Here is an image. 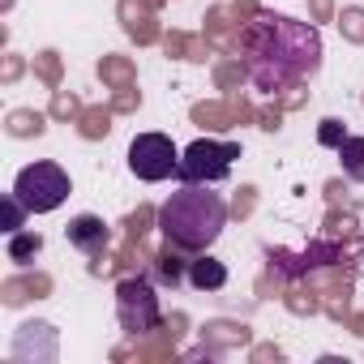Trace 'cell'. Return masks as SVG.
<instances>
[{"label":"cell","instance_id":"cell-1","mask_svg":"<svg viewBox=\"0 0 364 364\" xmlns=\"http://www.w3.org/2000/svg\"><path fill=\"white\" fill-rule=\"evenodd\" d=\"M245 73L262 95L291 90L321 69V35L317 26L283 14H257L240 35Z\"/></svg>","mask_w":364,"mask_h":364},{"label":"cell","instance_id":"cell-2","mask_svg":"<svg viewBox=\"0 0 364 364\" xmlns=\"http://www.w3.org/2000/svg\"><path fill=\"white\" fill-rule=\"evenodd\" d=\"M215 185H180L159 206V232L176 253H206L228 228V202L210 193Z\"/></svg>","mask_w":364,"mask_h":364},{"label":"cell","instance_id":"cell-3","mask_svg":"<svg viewBox=\"0 0 364 364\" xmlns=\"http://www.w3.org/2000/svg\"><path fill=\"white\" fill-rule=\"evenodd\" d=\"M69 193H73L69 171H65L60 163H48V159L26 163V167L14 176V198H18L31 215H52V210H60Z\"/></svg>","mask_w":364,"mask_h":364},{"label":"cell","instance_id":"cell-4","mask_svg":"<svg viewBox=\"0 0 364 364\" xmlns=\"http://www.w3.org/2000/svg\"><path fill=\"white\" fill-rule=\"evenodd\" d=\"M240 159V146L236 141H219V137H198L193 146L180 150V171L176 180L180 185H223L232 176Z\"/></svg>","mask_w":364,"mask_h":364},{"label":"cell","instance_id":"cell-5","mask_svg":"<svg viewBox=\"0 0 364 364\" xmlns=\"http://www.w3.org/2000/svg\"><path fill=\"white\" fill-rule=\"evenodd\" d=\"M116 321L133 338L163 326V304H159V291L146 274H129L116 283Z\"/></svg>","mask_w":364,"mask_h":364},{"label":"cell","instance_id":"cell-6","mask_svg":"<svg viewBox=\"0 0 364 364\" xmlns=\"http://www.w3.org/2000/svg\"><path fill=\"white\" fill-rule=\"evenodd\" d=\"M129 171L146 185H159V180H171L180 171V150L167 133H137L129 141Z\"/></svg>","mask_w":364,"mask_h":364},{"label":"cell","instance_id":"cell-7","mask_svg":"<svg viewBox=\"0 0 364 364\" xmlns=\"http://www.w3.org/2000/svg\"><path fill=\"white\" fill-rule=\"evenodd\" d=\"M65 236H69V245H73L77 253H86V257H103V249L112 245V232H107V223H103L99 215H77V219H69Z\"/></svg>","mask_w":364,"mask_h":364},{"label":"cell","instance_id":"cell-8","mask_svg":"<svg viewBox=\"0 0 364 364\" xmlns=\"http://www.w3.org/2000/svg\"><path fill=\"white\" fill-rule=\"evenodd\" d=\"M185 279H189V287H198V291H219V287H228V266H223L219 257L198 253V257L189 262Z\"/></svg>","mask_w":364,"mask_h":364},{"label":"cell","instance_id":"cell-9","mask_svg":"<svg viewBox=\"0 0 364 364\" xmlns=\"http://www.w3.org/2000/svg\"><path fill=\"white\" fill-rule=\"evenodd\" d=\"M334 154H338L343 176L355 180V185H364V137H343V146Z\"/></svg>","mask_w":364,"mask_h":364},{"label":"cell","instance_id":"cell-10","mask_svg":"<svg viewBox=\"0 0 364 364\" xmlns=\"http://www.w3.org/2000/svg\"><path fill=\"white\" fill-rule=\"evenodd\" d=\"M39 249H43V236L39 232H14L9 236V262H31Z\"/></svg>","mask_w":364,"mask_h":364},{"label":"cell","instance_id":"cell-11","mask_svg":"<svg viewBox=\"0 0 364 364\" xmlns=\"http://www.w3.org/2000/svg\"><path fill=\"white\" fill-rule=\"evenodd\" d=\"M26 215H31V210H26V206H22L14 193H9V198H5V232H9V236H14V232H22Z\"/></svg>","mask_w":364,"mask_h":364},{"label":"cell","instance_id":"cell-12","mask_svg":"<svg viewBox=\"0 0 364 364\" xmlns=\"http://www.w3.org/2000/svg\"><path fill=\"white\" fill-rule=\"evenodd\" d=\"M343 137H347V129H343V120H321V129H317V141H321V146H330V150H338V146H343Z\"/></svg>","mask_w":364,"mask_h":364},{"label":"cell","instance_id":"cell-13","mask_svg":"<svg viewBox=\"0 0 364 364\" xmlns=\"http://www.w3.org/2000/svg\"><path fill=\"white\" fill-rule=\"evenodd\" d=\"M159 279H163V283H171V287L180 283V266H176V257H171V253H163V257H159Z\"/></svg>","mask_w":364,"mask_h":364}]
</instances>
